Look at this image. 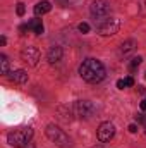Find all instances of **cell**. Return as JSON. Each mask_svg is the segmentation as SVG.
I'll list each match as a JSON object with an SVG mask.
<instances>
[{"label":"cell","mask_w":146,"mask_h":148,"mask_svg":"<svg viewBox=\"0 0 146 148\" xmlns=\"http://www.w3.org/2000/svg\"><path fill=\"white\" fill-rule=\"evenodd\" d=\"M141 110H145V112H146V98L143 100V102H141Z\"/></svg>","instance_id":"23"},{"label":"cell","mask_w":146,"mask_h":148,"mask_svg":"<svg viewBox=\"0 0 146 148\" xmlns=\"http://www.w3.org/2000/svg\"><path fill=\"white\" fill-rule=\"evenodd\" d=\"M62 55H64L62 47H52V48L48 50V53H46V59H48L50 64H57V62L62 60Z\"/></svg>","instance_id":"10"},{"label":"cell","mask_w":146,"mask_h":148,"mask_svg":"<svg viewBox=\"0 0 146 148\" xmlns=\"http://www.w3.org/2000/svg\"><path fill=\"white\" fill-rule=\"evenodd\" d=\"M119 29H120V21L115 19V17H110L98 26V33L102 36H112V35L119 33Z\"/></svg>","instance_id":"5"},{"label":"cell","mask_w":146,"mask_h":148,"mask_svg":"<svg viewBox=\"0 0 146 148\" xmlns=\"http://www.w3.org/2000/svg\"><path fill=\"white\" fill-rule=\"evenodd\" d=\"M117 88H119V90H124V88H126V83H124V79H119V81H117Z\"/></svg>","instance_id":"20"},{"label":"cell","mask_w":146,"mask_h":148,"mask_svg":"<svg viewBox=\"0 0 146 148\" xmlns=\"http://www.w3.org/2000/svg\"><path fill=\"white\" fill-rule=\"evenodd\" d=\"M0 67H2V74H9V59L3 53L0 55Z\"/></svg>","instance_id":"14"},{"label":"cell","mask_w":146,"mask_h":148,"mask_svg":"<svg viewBox=\"0 0 146 148\" xmlns=\"http://www.w3.org/2000/svg\"><path fill=\"white\" fill-rule=\"evenodd\" d=\"M89 10L93 16L96 17H103L110 12V3L107 0H93V3L89 5Z\"/></svg>","instance_id":"7"},{"label":"cell","mask_w":146,"mask_h":148,"mask_svg":"<svg viewBox=\"0 0 146 148\" xmlns=\"http://www.w3.org/2000/svg\"><path fill=\"white\" fill-rule=\"evenodd\" d=\"M124 83H126V86H134V79H132L131 76H127V77L124 79Z\"/></svg>","instance_id":"18"},{"label":"cell","mask_w":146,"mask_h":148,"mask_svg":"<svg viewBox=\"0 0 146 148\" xmlns=\"http://www.w3.org/2000/svg\"><path fill=\"white\" fill-rule=\"evenodd\" d=\"M5 43H7V38H5V36H0V45H2V47H3V45H5Z\"/></svg>","instance_id":"22"},{"label":"cell","mask_w":146,"mask_h":148,"mask_svg":"<svg viewBox=\"0 0 146 148\" xmlns=\"http://www.w3.org/2000/svg\"><path fill=\"white\" fill-rule=\"evenodd\" d=\"M50 10H52V5H50V2H46V0L38 2L36 5H35V16H43V14H48Z\"/></svg>","instance_id":"12"},{"label":"cell","mask_w":146,"mask_h":148,"mask_svg":"<svg viewBox=\"0 0 146 148\" xmlns=\"http://www.w3.org/2000/svg\"><path fill=\"white\" fill-rule=\"evenodd\" d=\"M9 77H10L12 83H17V84H24L28 81V74H26V71H23V69H17V71L10 73Z\"/></svg>","instance_id":"11"},{"label":"cell","mask_w":146,"mask_h":148,"mask_svg":"<svg viewBox=\"0 0 146 148\" xmlns=\"http://www.w3.org/2000/svg\"><path fill=\"white\" fill-rule=\"evenodd\" d=\"M79 76L86 83H100L105 77V67L96 59H86L79 66Z\"/></svg>","instance_id":"1"},{"label":"cell","mask_w":146,"mask_h":148,"mask_svg":"<svg viewBox=\"0 0 146 148\" xmlns=\"http://www.w3.org/2000/svg\"><path fill=\"white\" fill-rule=\"evenodd\" d=\"M31 138H33V129L28 126V127H17V129L10 131L9 136H7V141H9L10 147L26 148L31 143Z\"/></svg>","instance_id":"2"},{"label":"cell","mask_w":146,"mask_h":148,"mask_svg":"<svg viewBox=\"0 0 146 148\" xmlns=\"http://www.w3.org/2000/svg\"><path fill=\"white\" fill-rule=\"evenodd\" d=\"M129 131H131V133H138V126H136V124H131V126H129Z\"/></svg>","instance_id":"21"},{"label":"cell","mask_w":146,"mask_h":148,"mask_svg":"<svg viewBox=\"0 0 146 148\" xmlns=\"http://www.w3.org/2000/svg\"><path fill=\"white\" fill-rule=\"evenodd\" d=\"M16 10H17V16H24V12H26V7H24V3H23V2H19Z\"/></svg>","instance_id":"16"},{"label":"cell","mask_w":146,"mask_h":148,"mask_svg":"<svg viewBox=\"0 0 146 148\" xmlns=\"http://www.w3.org/2000/svg\"><path fill=\"white\" fill-rule=\"evenodd\" d=\"M21 59L29 64V66H36L38 60H40V50L36 47H26L23 52H21Z\"/></svg>","instance_id":"8"},{"label":"cell","mask_w":146,"mask_h":148,"mask_svg":"<svg viewBox=\"0 0 146 148\" xmlns=\"http://www.w3.org/2000/svg\"><path fill=\"white\" fill-rule=\"evenodd\" d=\"M77 28H79L81 33H88V31H89V24H88V23H81Z\"/></svg>","instance_id":"17"},{"label":"cell","mask_w":146,"mask_h":148,"mask_svg":"<svg viewBox=\"0 0 146 148\" xmlns=\"http://www.w3.org/2000/svg\"><path fill=\"white\" fill-rule=\"evenodd\" d=\"M72 112L74 115H77L81 119H89L95 114V105L89 100H77L72 105Z\"/></svg>","instance_id":"4"},{"label":"cell","mask_w":146,"mask_h":148,"mask_svg":"<svg viewBox=\"0 0 146 148\" xmlns=\"http://www.w3.org/2000/svg\"><path fill=\"white\" fill-rule=\"evenodd\" d=\"M28 29H31L35 35H43V31H45L41 19H31V21L28 23Z\"/></svg>","instance_id":"13"},{"label":"cell","mask_w":146,"mask_h":148,"mask_svg":"<svg viewBox=\"0 0 146 148\" xmlns=\"http://www.w3.org/2000/svg\"><path fill=\"white\" fill-rule=\"evenodd\" d=\"M136 48H138V43L134 40H126V41H122V45L119 48V57L120 59H126V57L132 55L136 52Z\"/></svg>","instance_id":"9"},{"label":"cell","mask_w":146,"mask_h":148,"mask_svg":"<svg viewBox=\"0 0 146 148\" xmlns=\"http://www.w3.org/2000/svg\"><path fill=\"white\" fill-rule=\"evenodd\" d=\"M28 147H29V148H35V147H33V145H31V143H29V145H28Z\"/></svg>","instance_id":"24"},{"label":"cell","mask_w":146,"mask_h":148,"mask_svg":"<svg viewBox=\"0 0 146 148\" xmlns=\"http://www.w3.org/2000/svg\"><path fill=\"white\" fill-rule=\"evenodd\" d=\"M136 121H138V122H141V124L146 127V115H136Z\"/></svg>","instance_id":"19"},{"label":"cell","mask_w":146,"mask_h":148,"mask_svg":"<svg viewBox=\"0 0 146 148\" xmlns=\"http://www.w3.org/2000/svg\"><path fill=\"white\" fill-rule=\"evenodd\" d=\"M45 133H46L48 140L53 141L57 147H60V148H69L71 147V138H69V136H67L59 126H55V124H48Z\"/></svg>","instance_id":"3"},{"label":"cell","mask_w":146,"mask_h":148,"mask_svg":"<svg viewBox=\"0 0 146 148\" xmlns=\"http://www.w3.org/2000/svg\"><path fill=\"white\" fill-rule=\"evenodd\" d=\"M98 140H100V143H107L110 141L112 138H113V134H115V126L112 124V122H102L100 124V127H98Z\"/></svg>","instance_id":"6"},{"label":"cell","mask_w":146,"mask_h":148,"mask_svg":"<svg viewBox=\"0 0 146 148\" xmlns=\"http://www.w3.org/2000/svg\"><path fill=\"white\" fill-rule=\"evenodd\" d=\"M141 62H143V59H141V57H134V59L131 60V64H129V69H131V71L138 69V67L141 66Z\"/></svg>","instance_id":"15"}]
</instances>
